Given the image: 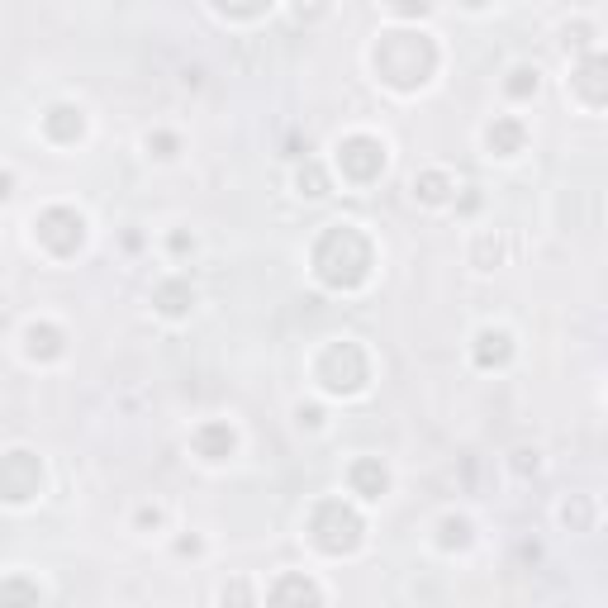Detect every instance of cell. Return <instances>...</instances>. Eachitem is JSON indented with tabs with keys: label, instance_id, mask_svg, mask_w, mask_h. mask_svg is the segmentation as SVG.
I'll return each mask as SVG.
<instances>
[{
	"label": "cell",
	"instance_id": "cell-1",
	"mask_svg": "<svg viewBox=\"0 0 608 608\" xmlns=\"http://www.w3.org/2000/svg\"><path fill=\"white\" fill-rule=\"evenodd\" d=\"M518 138H523L518 124H499V129H490V148H494V143H499V148H513Z\"/></svg>",
	"mask_w": 608,
	"mask_h": 608
}]
</instances>
